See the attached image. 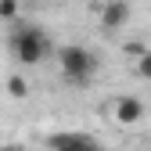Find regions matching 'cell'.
<instances>
[{
  "mask_svg": "<svg viewBox=\"0 0 151 151\" xmlns=\"http://www.w3.org/2000/svg\"><path fill=\"white\" fill-rule=\"evenodd\" d=\"M58 68H61V79L72 83V86H86L97 72V58L93 50L83 47V43H68L58 50Z\"/></svg>",
  "mask_w": 151,
  "mask_h": 151,
  "instance_id": "7a4b0ae2",
  "label": "cell"
},
{
  "mask_svg": "<svg viewBox=\"0 0 151 151\" xmlns=\"http://www.w3.org/2000/svg\"><path fill=\"white\" fill-rule=\"evenodd\" d=\"M133 72L140 76V79H147V83H151V50L144 54V58H137V61H133Z\"/></svg>",
  "mask_w": 151,
  "mask_h": 151,
  "instance_id": "ba28073f",
  "label": "cell"
},
{
  "mask_svg": "<svg viewBox=\"0 0 151 151\" xmlns=\"http://www.w3.org/2000/svg\"><path fill=\"white\" fill-rule=\"evenodd\" d=\"M0 151H29V147H22V144H7V147H0Z\"/></svg>",
  "mask_w": 151,
  "mask_h": 151,
  "instance_id": "30bf717a",
  "label": "cell"
},
{
  "mask_svg": "<svg viewBox=\"0 0 151 151\" xmlns=\"http://www.w3.org/2000/svg\"><path fill=\"white\" fill-rule=\"evenodd\" d=\"M50 151H97V144H93V137L86 133H54L47 140Z\"/></svg>",
  "mask_w": 151,
  "mask_h": 151,
  "instance_id": "5b68a950",
  "label": "cell"
},
{
  "mask_svg": "<svg viewBox=\"0 0 151 151\" xmlns=\"http://www.w3.org/2000/svg\"><path fill=\"white\" fill-rule=\"evenodd\" d=\"M111 115H115L119 126H137L144 119V101L133 97V93H126V97H115L111 101Z\"/></svg>",
  "mask_w": 151,
  "mask_h": 151,
  "instance_id": "277c9868",
  "label": "cell"
},
{
  "mask_svg": "<svg viewBox=\"0 0 151 151\" xmlns=\"http://www.w3.org/2000/svg\"><path fill=\"white\" fill-rule=\"evenodd\" d=\"M7 97H14V101H25L29 97V79L25 76H7Z\"/></svg>",
  "mask_w": 151,
  "mask_h": 151,
  "instance_id": "8992f818",
  "label": "cell"
},
{
  "mask_svg": "<svg viewBox=\"0 0 151 151\" xmlns=\"http://www.w3.org/2000/svg\"><path fill=\"white\" fill-rule=\"evenodd\" d=\"M129 18H133V4H129V0H104L101 11H97V22H101V29H104V32L122 29Z\"/></svg>",
  "mask_w": 151,
  "mask_h": 151,
  "instance_id": "3957f363",
  "label": "cell"
},
{
  "mask_svg": "<svg viewBox=\"0 0 151 151\" xmlns=\"http://www.w3.org/2000/svg\"><path fill=\"white\" fill-rule=\"evenodd\" d=\"M97 151H104V147H97Z\"/></svg>",
  "mask_w": 151,
  "mask_h": 151,
  "instance_id": "8fae6325",
  "label": "cell"
},
{
  "mask_svg": "<svg viewBox=\"0 0 151 151\" xmlns=\"http://www.w3.org/2000/svg\"><path fill=\"white\" fill-rule=\"evenodd\" d=\"M7 43H11V54L18 58V65H40L50 54V36L32 22H18L7 36Z\"/></svg>",
  "mask_w": 151,
  "mask_h": 151,
  "instance_id": "6da1fadb",
  "label": "cell"
},
{
  "mask_svg": "<svg viewBox=\"0 0 151 151\" xmlns=\"http://www.w3.org/2000/svg\"><path fill=\"white\" fill-rule=\"evenodd\" d=\"M18 11H22V7H18V0H0V18H4V22H14Z\"/></svg>",
  "mask_w": 151,
  "mask_h": 151,
  "instance_id": "9c48e42d",
  "label": "cell"
},
{
  "mask_svg": "<svg viewBox=\"0 0 151 151\" xmlns=\"http://www.w3.org/2000/svg\"><path fill=\"white\" fill-rule=\"evenodd\" d=\"M122 50H126V58H129V61H137V58H144V54H147L151 47H147L144 40H129V43H126Z\"/></svg>",
  "mask_w": 151,
  "mask_h": 151,
  "instance_id": "52a82bcc",
  "label": "cell"
}]
</instances>
